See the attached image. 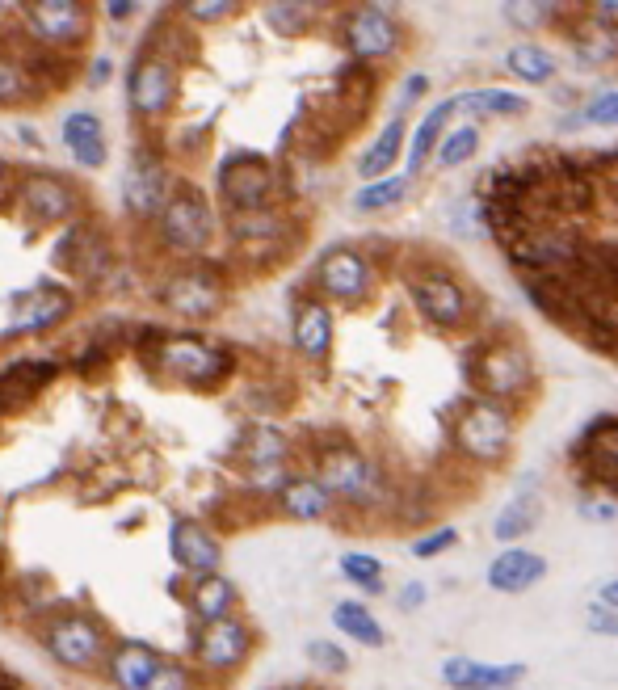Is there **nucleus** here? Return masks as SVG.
Returning a JSON list of instances; mask_svg holds the SVG:
<instances>
[{
    "instance_id": "obj_1",
    "label": "nucleus",
    "mask_w": 618,
    "mask_h": 690,
    "mask_svg": "<svg viewBox=\"0 0 618 690\" xmlns=\"http://www.w3.org/2000/svg\"><path fill=\"white\" fill-rule=\"evenodd\" d=\"M450 438H455V451L471 463H501L513 446V409L501 400L471 396L455 413Z\"/></svg>"
},
{
    "instance_id": "obj_2",
    "label": "nucleus",
    "mask_w": 618,
    "mask_h": 690,
    "mask_svg": "<svg viewBox=\"0 0 618 690\" xmlns=\"http://www.w3.org/2000/svg\"><path fill=\"white\" fill-rule=\"evenodd\" d=\"M467 379L480 388L488 400H522L534 392V362L526 354L522 341L501 337V341H484L476 354L467 358Z\"/></svg>"
},
{
    "instance_id": "obj_3",
    "label": "nucleus",
    "mask_w": 618,
    "mask_h": 690,
    "mask_svg": "<svg viewBox=\"0 0 618 690\" xmlns=\"http://www.w3.org/2000/svg\"><path fill=\"white\" fill-rule=\"evenodd\" d=\"M160 371L173 375L181 383H194V388H215V383L232 371V354L215 341L202 337H169L160 341Z\"/></svg>"
},
{
    "instance_id": "obj_4",
    "label": "nucleus",
    "mask_w": 618,
    "mask_h": 690,
    "mask_svg": "<svg viewBox=\"0 0 618 690\" xmlns=\"http://www.w3.org/2000/svg\"><path fill=\"white\" fill-rule=\"evenodd\" d=\"M408 291H412V303H417L421 320H429L434 329H446L455 333L471 320V299L463 291V282L446 270H417L408 278Z\"/></svg>"
},
{
    "instance_id": "obj_5",
    "label": "nucleus",
    "mask_w": 618,
    "mask_h": 690,
    "mask_svg": "<svg viewBox=\"0 0 618 690\" xmlns=\"http://www.w3.org/2000/svg\"><path fill=\"white\" fill-rule=\"evenodd\" d=\"M160 236L173 253H185V257H194V253H202L206 245H211L215 219H211V207L202 202V194L177 190L169 198V207L160 211Z\"/></svg>"
},
{
    "instance_id": "obj_6",
    "label": "nucleus",
    "mask_w": 618,
    "mask_h": 690,
    "mask_svg": "<svg viewBox=\"0 0 618 690\" xmlns=\"http://www.w3.org/2000/svg\"><path fill=\"white\" fill-rule=\"evenodd\" d=\"M316 287L328 299L345 303V308H358V303L370 299V291H375V270H370V261L358 249L337 245L316 261Z\"/></svg>"
},
{
    "instance_id": "obj_7",
    "label": "nucleus",
    "mask_w": 618,
    "mask_h": 690,
    "mask_svg": "<svg viewBox=\"0 0 618 690\" xmlns=\"http://www.w3.org/2000/svg\"><path fill=\"white\" fill-rule=\"evenodd\" d=\"M127 97H131V110L139 118H164L177 101V68L173 59L164 55H139L131 80H127Z\"/></svg>"
},
{
    "instance_id": "obj_8",
    "label": "nucleus",
    "mask_w": 618,
    "mask_h": 690,
    "mask_svg": "<svg viewBox=\"0 0 618 690\" xmlns=\"http://www.w3.org/2000/svg\"><path fill=\"white\" fill-rule=\"evenodd\" d=\"M219 190L232 211H261L274 190V169L253 152H236L219 165Z\"/></svg>"
},
{
    "instance_id": "obj_9",
    "label": "nucleus",
    "mask_w": 618,
    "mask_h": 690,
    "mask_svg": "<svg viewBox=\"0 0 618 690\" xmlns=\"http://www.w3.org/2000/svg\"><path fill=\"white\" fill-rule=\"evenodd\" d=\"M47 648L59 665L68 669H89L106 653V627L89 615H64L47 627Z\"/></svg>"
},
{
    "instance_id": "obj_10",
    "label": "nucleus",
    "mask_w": 618,
    "mask_h": 690,
    "mask_svg": "<svg viewBox=\"0 0 618 690\" xmlns=\"http://www.w3.org/2000/svg\"><path fill=\"white\" fill-rule=\"evenodd\" d=\"M26 17V30L38 38L43 47H76L85 38V26H89V13L85 5L76 0H34V5L22 9Z\"/></svg>"
},
{
    "instance_id": "obj_11",
    "label": "nucleus",
    "mask_w": 618,
    "mask_h": 690,
    "mask_svg": "<svg viewBox=\"0 0 618 690\" xmlns=\"http://www.w3.org/2000/svg\"><path fill=\"white\" fill-rule=\"evenodd\" d=\"M345 43H349V51H354L358 59H387V55L400 51L404 34H400V22H396V17H391L387 9L362 5V9L349 13V22H345Z\"/></svg>"
},
{
    "instance_id": "obj_12",
    "label": "nucleus",
    "mask_w": 618,
    "mask_h": 690,
    "mask_svg": "<svg viewBox=\"0 0 618 690\" xmlns=\"http://www.w3.org/2000/svg\"><path fill=\"white\" fill-rule=\"evenodd\" d=\"M320 484L333 497H345V501H366L375 493V468H370V459L354 446H333V451L320 455Z\"/></svg>"
},
{
    "instance_id": "obj_13",
    "label": "nucleus",
    "mask_w": 618,
    "mask_h": 690,
    "mask_svg": "<svg viewBox=\"0 0 618 690\" xmlns=\"http://www.w3.org/2000/svg\"><path fill=\"white\" fill-rule=\"evenodd\" d=\"M198 661L206 669H240L253 653V632L240 619H219V623H202V632L194 640Z\"/></svg>"
},
{
    "instance_id": "obj_14",
    "label": "nucleus",
    "mask_w": 618,
    "mask_h": 690,
    "mask_svg": "<svg viewBox=\"0 0 618 690\" xmlns=\"http://www.w3.org/2000/svg\"><path fill=\"white\" fill-rule=\"evenodd\" d=\"M164 308L185 316V320H202V316H215L219 303H223V287L215 282V274L206 270H181L169 278V287L160 291Z\"/></svg>"
},
{
    "instance_id": "obj_15",
    "label": "nucleus",
    "mask_w": 618,
    "mask_h": 690,
    "mask_svg": "<svg viewBox=\"0 0 618 690\" xmlns=\"http://www.w3.org/2000/svg\"><path fill=\"white\" fill-rule=\"evenodd\" d=\"M526 678L522 661L492 665V661H471V657H446L442 661V682L450 690H513Z\"/></svg>"
},
{
    "instance_id": "obj_16",
    "label": "nucleus",
    "mask_w": 618,
    "mask_h": 690,
    "mask_svg": "<svg viewBox=\"0 0 618 690\" xmlns=\"http://www.w3.org/2000/svg\"><path fill=\"white\" fill-rule=\"evenodd\" d=\"M68 312H72L68 291H59V287H34V291H26L22 299H17L5 337H30V333L55 329V324L64 320Z\"/></svg>"
},
{
    "instance_id": "obj_17",
    "label": "nucleus",
    "mask_w": 618,
    "mask_h": 690,
    "mask_svg": "<svg viewBox=\"0 0 618 690\" xmlns=\"http://www.w3.org/2000/svg\"><path fill=\"white\" fill-rule=\"evenodd\" d=\"M22 207L30 211V219L38 223H64L76 215V190L64 177L51 173H30L22 181Z\"/></svg>"
},
{
    "instance_id": "obj_18",
    "label": "nucleus",
    "mask_w": 618,
    "mask_h": 690,
    "mask_svg": "<svg viewBox=\"0 0 618 690\" xmlns=\"http://www.w3.org/2000/svg\"><path fill=\"white\" fill-rule=\"evenodd\" d=\"M122 198H127V207L139 215V219H148V215H160L164 207H169V173H164L160 160L152 156H139L127 181H122Z\"/></svg>"
},
{
    "instance_id": "obj_19",
    "label": "nucleus",
    "mask_w": 618,
    "mask_h": 690,
    "mask_svg": "<svg viewBox=\"0 0 618 690\" xmlns=\"http://www.w3.org/2000/svg\"><path fill=\"white\" fill-rule=\"evenodd\" d=\"M169 547H173V560L185 568V573H194V577H211L215 568H219V560H223L215 535L206 531L202 522H190V518L173 522Z\"/></svg>"
},
{
    "instance_id": "obj_20",
    "label": "nucleus",
    "mask_w": 618,
    "mask_h": 690,
    "mask_svg": "<svg viewBox=\"0 0 618 690\" xmlns=\"http://www.w3.org/2000/svg\"><path fill=\"white\" fill-rule=\"evenodd\" d=\"M576 455L585 459V472L593 480L618 489V417H597L576 442Z\"/></svg>"
},
{
    "instance_id": "obj_21",
    "label": "nucleus",
    "mask_w": 618,
    "mask_h": 690,
    "mask_svg": "<svg viewBox=\"0 0 618 690\" xmlns=\"http://www.w3.org/2000/svg\"><path fill=\"white\" fill-rule=\"evenodd\" d=\"M547 577V560L530 547H505V552L488 564V585L497 594H526Z\"/></svg>"
},
{
    "instance_id": "obj_22",
    "label": "nucleus",
    "mask_w": 618,
    "mask_h": 690,
    "mask_svg": "<svg viewBox=\"0 0 618 690\" xmlns=\"http://www.w3.org/2000/svg\"><path fill=\"white\" fill-rule=\"evenodd\" d=\"M291 333H295V350L303 358H312V362H324L328 354H333V312H328V303L320 299H303L299 308H295V324H291Z\"/></svg>"
},
{
    "instance_id": "obj_23",
    "label": "nucleus",
    "mask_w": 618,
    "mask_h": 690,
    "mask_svg": "<svg viewBox=\"0 0 618 690\" xmlns=\"http://www.w3.org/2000/svg\"><path fill=\"white\" fill-rule=\"evenodd\" d=\"M59 139H64L68 156L80 169H101L106 165V131H101V118L89 110H72L64 123H59Z\"/></svg>"
},
{
    "instance_id": "obj_24",
    "label": "nucleus",
    "mask_w": 618,
    "mask_h": 690,
    "mask_svg": "<svg viewBox=\"0 0 618 690\" xmlns=\"http://www.w3.org/2000/svg\"><path fill=\"white\" fill-rule=\"evenodd\" d=\"M160 653L148 644H139V640H122L114 648V657H110V678L118 690H148L152 678L160 674Z\"/></svg>"
},
{
    "instance_id": "obj_25",
    "label": "nucleus",
    "mask_w": 618,
    "mask_h": 690,
    "mask_svg": "<svg viewBox=\"0 0 618 690\" xmlns=\"http://www.w3.org/2000/svg\"><path fill=\"white\" fill-rule=\"evenodd\" d=\"M455 110H459L455 97H446V101H438V106L417 123V131H412V144H408V177H417L429 165V156H438L442 139H446V123H450V114H455Z\"/></svg>"
},
{
    "instance_id": "obj_26",
    "label": "nucleus",
    "mask_w": 618,
    "mask_h": 690,
    "mask_svg": "<svg viewBox=\"0 0 618 690\" xmlns=\"http://www.w3.org/2000/svg\"><path fill=\"white\" fill-rule=\"evenodd\" d=\"M400 152H404V114H391V123L379 131V139L362 152L358 177H366V186H370V181L391 177V165L400 160Z\"/></svg>"
},
{
    "instance_id": "obj_27",
    "label": "nucleus",
    "mask_w": 618,
    "mask_h": 690,
    "mask_svg": "<svg viewBox=\"0 0 618 690\" xmlns=\"http://www.w3.org/2000/svg\"><path fill=\"white\" fill-rule=\"evenodd\" d=\"M55 371V362H17V367H9L0 375V409H22L47 379H55Z\"/></svg>"
},
{
    "instance_id": "obj_28",
    "label": "nucleus",
    "mask_w": 618,
    "mask_h": 690,
    "mask_svg": "<svg viewBox=\"0 0 618 690\" xmlns=\"http://www.w3.org/2000/svg\"><path fill=\"white\" fill-rule=\"evenodd\" d=\"M232 606H236V585L228 577H198L194 590H190V611L202 623H219V619H232Z\"/></svg>"
},
{
    "instance_id": "obj_29",
    "label": "nucleus",
    "mask_w": 618,
    "mask_h": 690,
    "mask_svg": "<svg viewBox=\"0 0 618 690\" xmlns=\"http://www.w3.org/2000/svg\"><path fill=\"white\" fill-rule=\"evenodd\" d=\"M328 501L333 493L320 484V476H291V484L282 489V510L299 518V522H316L328 514Z\"/></svg>"
},
{
    "instance_id": "obj_30",
    "label": "nucleus",
    "mask_w": 618,
    "mask_h": 690,
    "mask_svg": "<svg viewBox=\"0 0 618 690\" xmlns=\"http://www.w3.org/2000/svg\"><path fill=\"white\" fill-rule=\"evenodd\" d=\"M576 55L585 64H610V59H618V26L602 22V17H585L581 30H576Z\"/></svg>"
},
{
    "instance_id": "obj_31",
    "label": "nucleus",
    "mask_w": 618,
    "mask_h": 690,
    "mask_svg": "<svg viewBox=\"0 0 618 690\" xmlns=\"http://www.w3.org/2000/svg\"><path fill=\"white\" fill-rule=\"evenodd\" d=\"M576 270L589 274L593 282H602V287H610L618 295V240H581Z\"/></svg>"
},
{
    "instance_id": "obj_32",
    "label": "nucleus",
    "mask_w": 618,
    "mask_h": 690,
    "mask_svg": "<svg viewBox=\"0 0 618 690\" xmlns=\"http://www.w3.org/2000/svg\"><path fill=\"white\" fill-rule=\"evenodd\" d=\"M539 514H543V501L534 497V493H518L501 510L497 526H492V535H497L501 543H518L522 535H530L534 526H539Z\"/></svg>"
},
{
    "instance_id": "obj_33",
    "label": "nucleus",
    "mask_w": 618,
    "mask_h": 690,
    "mask_svg": "<svg viewBox=\"0 0 618 690\" xmlns=\"http://www.w3.org/2000/svg\"><path fill=\"white\" fill-rule=\"evenodd\" d=\"M333 623H337L341 636L358 640V644H366V648H383V640H387V632L379 627V619L370 615L362 602H337V606H333Z\"/></svg>"
},
{
    "instance_id": "obj_34",
    "label": "nucleus",
    "mask_w": 618,
    "mask_h": 690,
    "mask_svg": "<svg viewBox=\"0 0 618 690\" xmlns=\"http://www.w3.org/2000/svg\"><path fill=\"white\" fill-rule=\"evenodd\" d=\"M505 68L518 80H526V85H547L555 76V55L543 51L539 43H518V47H509Z\"/></svg>"
},
{
    "instance_id": "obj_35",
    "label": "nucleus",
    "mask_w": 618,
    "mask_h": 690,
    "mask_svg": "<svg viewBox=\"0 0 618 690\" xmlns=\"http://www.w3.org/2000/svg\"><path fill=\"white\" fill-rule=\"evenodd\" d=\"M404 194H408V177L391 173V177L370 181V186H362V190L354 194V211H362V215L391 211V207H400V202H404Z\"/></svg>"
},
{
    "instance_id": "obj_36",
    "label": "nucleus",
    "mask_w": 618,
    "mask_h": 690,
    "mask_svg": "<svg viewBox=\"0 0 618 690\" xmlns=\"http://www.w3.org/2000/svg\"><path fill=\"white\" fill-rule=\"evenodd\" d=\"M455 106H476L480 114L509 118V114H526V97L513 93V89H476V93L455 97Z\"/></svg>"
},
{
    "instance_id": "obj_37",
    "label": "nucleus",
    "mask_w": 618,
    "mask_h": 690,
    "mask_svg": "<svg viewBox=\"0 0 618 690\" xmlns=\"http://www.w3.org/2000/svg\"><path fill=\"white\" fill-rule=\"evenodd\" d=\"M249 463L257 472H278L282 468V459H286V438L278 430H270V425H261V430H253L249 438Z\"/></svg>"
},
{
    "instance_id": "obj_38",
    "label": "nucleus",
    "mask_w": 618,
    "mask_h": 690,
    "mask_svg": "<svg viewBox=\"0 0 618 690\" xmlns=\"http://www.w3.org/2000/svg\"><path fill=\"white\" fill-rule=\"evenodd\" d=\"M480 152V127H455V131H446V139H442V148H438V165L442 169H459V165H467L471 156Z\"/></svg>"
},
{
    "instance_id": "obj_39",
    "label": "nucleus",
    "mask_w": 618,
    "mask_h": 690,
    "mask_svg": "<svg viewBox=\"0 0 618 690\" xmlns=\"http://www.w3.org/2000/svg\"><path fill=\"white\" fill-rule=\"evenodd\" d=\"M34 80L26 64H13V59H0V106H22L26 97H38Z\"/></svg>"
},
{
    "instance_id": "obj_40",
    "label": "nucleus",
    "mask_w": 618,
    "mask_h": 690,
    "mask_svg": "<svg viewBox=\"0 0 618 690\" xmlns=\"http://www.w3.org/2000/svg\"><path fill=\"white\" fill-rule=\"evenodd\" d=\"M312 17H316V5H291V0H282V5H265V22H270V30H278L282 38L303 34L307 26H312Z\"/></svg>"
},
{
    "instance_id": "obj_41",
    "label": "nucleus",
    "mask_w": 618,
    "mask_h": 690,
    "mask_svg": "<svg viewBox=\"0 0 618 690\" xmlns=\"http://www.w3.org/2000/svg\"><path fill=\"white\" fill-rule=\"evenodd\" d=\"M341 573L345 581H354L358 590L366 594H383V564L375 556H366V552H349L341 556Z\"/></svg>"
},
{
    "instance_id": "obj_42",
    "label": "nucleus",
    "mask_w": 618,
    "mask_h": 690,
    "mask_svg": "<svg viewBox=\"0 0 618 690\" xmlns=\"http://www.w3.org/2000/svg\"><path fill=\"white\" fill-rule=\"evenodd\" d=\"M568 127H618V89L597 93L593 101H585L581 114L568 118Z\"/></svg>"
},
{
    "instance_id": "obj_43",
    "label": "nucleus",
    "mask_w": 618,
    "mask_h": 690,
    "mask_svg": "<svg viewBox=\"0 0 618 690\" xmlns=\"http://www.w3.org/2000/svg\"><path fill=\"white\" fill-rule=\"evenodd\" d=\"M307 661H312L316 669H324V674H345V669H349V657L341 653L337 644H328V640L307 644Z\"/></svg>"
},
{
    "instance_id": "obj_44",
    "label": "nucleus",
    "mask_w": 618,
    "mask_h": 690,
    "mask_svg": "<svg viewBox=\"0 0 618 690\" xmlns=\"http://www.w3.org/2000/svg\"><path fill=\"white\" fill-rule=\"evenodd\" d=\"M455 543H459V531H455V526H438L434 535H425V539L412 543V556H417V560H434V556L450 552Z\"/></svg>"
},
{
    "instance_id": "obj_45",
    "label": "nucleus",
    "mask_w": 618,
    "mask_h": 690,
    "mask_svg": "<svg viewBox=\"0 0 618 690\" xmlns=\"http://www.w3.org/2000/svg\"><path fill=\"white\" fill-rule=\"evenodd\" d=\"M148 690H194V678H190V669L177 665V661H164L160 665V674L152 678Z\"/></svg>"
},
{
    "instance_id": "obj_46",
    "label": "nucleus",
    "mask_w": 618,
    "mask_h": 690,
    "mask_svg": "<svg viewBox=\"0 0 618 690\" xmlns=\"http://www.w3.org/2000/svg\"><path fill=\"white\" fill-rule=\"evenodd\" d=\"M185 13H190L194 22H223V17L236 13V5L232 0H194V5H185Z\"/></svg>"
},
{
    "instance_id": "obj_47",
    "label": "nucleus",
    "mask_w": 618,
    "mask_h": 690,
    "mask_svg": "<svg viewBox=\"0 0 618 690\" xmlns=\"http://www.w3.org/2000/svg\"><path fill=\"white\" fill-rule=\"evenodd\" d=\"M585 627L597 636H618V611H610V606L602 602H593L589 606V615H585Z\"/></svg>"
},
{
    "instance_id": "obj_48",
    "label": "nucleus",
    "mask_w": 618,
    "mask_h": 690,
    "mask_svg": "<svg viewBox=\"0 0 618 690\" xmlns=\"http://www.w3.org/2000/svg\"><path fill=\"white\" fill-rule=\"evenodd\" d=\"M581 514L589 522H614L618 518V501H610V497H585L581 501Z\"/></svg>"
},
{
    "instance_id": "obj_49",
    "label": "nucleus",
    "mask_w": 618,
    "mask_h": 690,
    "mask_svg": "<svg viewBox=\"0 0 618 690\" xmlns=\"http://www.w3.org/2000/svg\"><path fill=\"white\" fill-rule=\"evenodd\" d=\"M551 17V5H509V22L518 26H539Z\"/></svg>"
},
{
    "instance_id": "obj_50",
    "label": "nucleus",
    "mask_w": 618,
    "mask_h": 690,
    "mask_svg": "<svg viewBox=\"0 0 618 690\" xmlns=\"http://www.w3.org/2000/svg\"><path fill=\"white\" fill-rule=\"evenodd\" d=\"M425 89H429V76H421V72H412V76L404 80V89H400V110H396V114H404V106H408V101H417V97H425Z\"/></svg>"
},
{
    "instance_id": "obj_51",
    "label": "nucleus",
    "mask_w": 618,
    "mask_h": 690,
    "mask_svg": "<svg viewBox=\"0 0 618 690\" xmlns=\"http://www.w3.org/2000/svg\"><path fill=\"white\" fill-rule=\"evenodd\" d=\"M110 80V59L106 55H97L93 59V68H89V85H106Z\"/></svg>"
},
{
    "instance_id": "obj_52",
    "label": "nucleus",
    "mask_w": 618,
    "mask_h": 690,
    "mask_svg": "<svg viewBox=\"0 0 618 690\" xmlns=\"http://www.w3.org/2000/svg\"><path fill=\"white\" fill-rule=\"evenodd\" d=\"M101 9H106L110 22H122V17H131V13H135L131 0H110V5H101Z\"/></svg>"
},
{
    "instance_id": "obj_53",
    "label": "nucleus",
    "mask_w": 618,
    "mask_h": 690,
    "mask_svg": "<svg viewBox=\"0 0 618 690\" xmlns=\"http://www.w3.org/2000/svg\"><path fill=\"white\" fill-rule=\"evenodd\" d=\"M597 602L610 606V611H618V577H614V581H606L602 590H597Z\"/></svg>"
},
{
    "instance_id": "obj_54",
    "label": "nucleus",
    "mask_w": 618,
    "mask_h": 690,
    "mask_svg": "<svg viewBox=\"0 0 618 690\" xmlns=\"http://www.w3.org/2000/svg\"><path fill=\"white\" fill-rule=\"evenodd\" d=\"M425 602V590H421V585H408V590L400 594V606H404V611H408V606H421Z\"/></svg>"
},
{
    "instance_id": "obj_55",
    "label": "nucleus",
    "mask_w": 618,
    "mask_h": 690,
    "mask_svg": "<svg viewBox=\"0 0 618 690\" xmlns=\"http://www.w3.org/2000/svg\"><path fill=\"white\" fill-rule=\"evenodd\" d=\"M9 194H13V173H9L5 165H0V207L9 202Z\"/></svg>"
},
{
    "instance_id": "obj_56",
    "label": "nucleus",
    "mask_w": 618,
    "mask_h": 690,
    "mask_svg": "<svg viewBox=\"0 0 618 690\" xmlns=\"http://www.w3.org/2000/svg\"><path fill=\"white\" fill-rule=\"evenodd\" d=\"M17 135H22L30 148H38V131H34V127H17Z\"/></svg>"
},
{
    "instance_id": "obj_57",
    "label": "nucleus",
    "mask_w": 618,
    "mask_h": 690,
    "mask_svg": "<svg viewBox=\"0 0 618 690\" xmlns=\"http://www.w3.org/2000/svg\"><path fill=\"white\" fill-rule=\"evenodd\" d=\"M610 194H614V202H618V173H610Z\"/></svg>"
}]
</instances>
